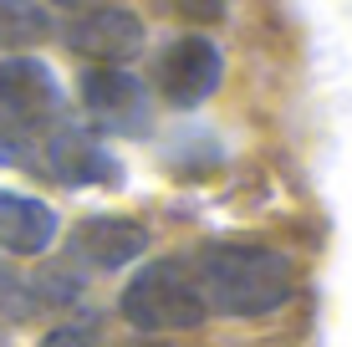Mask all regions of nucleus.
<instances>
[{
  "label": "nucleus",
  "instance_id": "obj_1",
  "mask_svg": "<svg viewBox=\"0 0 352 347\" xmlns=\"http://www.w3.org/2000/svg\"><path fill=\"white\" fill-rule=\"evenodd\" d=\"M194 286L225 317H265L291 296V260L261 245H214L199 256Z\"/></svg>",
  "mask_w": 352,
  "mask_h": 347
},
{
  "label": "nucleus",
  "instance_id": "obj_11",
  "mask_svg": "<svg viewBox=\"0 0 352 347\" xmlns=\"http://www.w3.org/2000/svg\"><path fill=\"white\" fill-rule=\"evenodd\" d=\"M31 133H36V128L0 117V164H10V169H21V164H36V143H31Z\"/></svg>",
  "mask_w": 352,
  "mask_h": 347
},
{
  "label": "nucleus",
  "instance_id": "obj_9",
  "mask_svg": "<svg viewBox=\"0 0 352 347\" xmlns=\"http://www.w3.org/2000/svg\"><path fill=\"white\" fill-rule=\"evenodd\" d=\"M148 250V230L138 220H123V214H97V220L77 225V256L92 260L102 271H118L128 260H138Z\"/></svg>",
  "mask_w": 352,
  "mask_h": 347
},
{
  "label": "nucleus",
  "instance_id": "obj_3",
  "mask_svg": "<svg viewBox=\"0 0 352 347\" xmlns=\"http://www.w3.org/2000/svg\"><path fill=\"white\" fill-rule=\"evenodd\" d=\"M77 98L87 107V117L102 133H123V138H143L153 123V98L133 71L123 67H87L77 82Z\"/></svg>",
  "mask_w": 352,
  "mask_h": 347
},
{
  "label": "nucleus",
  "instance_id": "obj_10",
  "mask_svg": "<svg viewBox=\"0 0 352 347\" xmlns=\"http://www.w3.org/2000/svg\"><path fill=\"white\" fill-rule=\"evenodd\" d=\"M52 36V16L36 0H0V52H21V46H41Z\"/></svg>",
  "mask_w": 352,
  "mask_h": 347
},
{
  "label": "nucleus",
  "instance_id": "obj_14",
  "mask_svg": "<svg viewBox=\"0 0 352 347\" xmlns=\"http://www.w3.org/2000/svg\"><path fill=\"white\" fill-rule=\"evenodd\" d=\"M179 5H184L189 16H194V21H220L230 0H179Z\"/></svg>",
  "mask_w": 352,
  "mask_h": 347
},
{
  "label": "nucleus",
  "instance_id": "obj_15",
  "mask_svg": "<svg viewBox=\"0 0 352 347\" xmlns=\"http://www.w3.org/2000/svg\"><path fill=\"white\" fill-rule=\"evenodd\" d=\"M52 5H72V10H82V5H87V0H52Z\"/></svg>",
  "mask_w": 352,
  "mask_h": 347
},
{
  "label": "nucleus",
  "instance_id": "obj_7",
  "mask_svg": "<svg viewBox=\"0 0 352 347\" xmlns=\"http://www.w3.org/2000/svg\"><path fill=\"white\" fill-rule=\"evenodd\" d=\"M41 174L62 179L72 189H87V184H118L123 169H118V159L102 148L92 133H82V128H56L52 138H46L41 148Z\"/></svg>",
  "mask_w": 352,
  "mask_h": 347
},
{
  "label": "nucleus",
  "instance_id": "obj_13",
  "mask_svg": "<svg viewBox=\"0 0 352 347\" xmlns=\"http://www.w3.org/2000/svg\"><path fill=\"white\" fill-rule=\"evenodd\" d=\"M41 347H102V342H97V332H87V327H56V332L41 337Z\"/></svg>",
  "mask_w": 352,
  "mask_h": 347
},
{
  "label": "nucleus",
  "instance_id": "obj_6",
  "mask_svg": "<svg viewBox=\"0 0 352 347\" xmlns=\"http://www.w3.org/2000/svg\"><path fill=\"white\" fill-rule=\"evenodd\" d=\"M62 113V87H56V71L36 56H6L0 62V117L10 123L41 128L46 117Z\"/></svg>",
  "mask_w": 352,
  "mask_h": 347
},
{
  "label": "nucleus",
  "instance_id": "obj_8",
  "mask_svg": "<svg viewBox=\"0 0 352 347\" xmlns=\"http://www.w3.org/2000/svg\"><path fill=\"white\" fill-rule=\"evenodd\" d=\"M56 230H62V220H56L52 205L0 189V250H10V256H41V250H52Z\"/></svg>",
  "mask_w": 352,
  "mask_h": 347
},
{
  "label": "nucleus",
  "instance_id": "obj_5",
  "mask_svg": "<svg viewBox=\"0 0 352 347\" xmlns=\"http://www.w3.org/2000/svg\"><path fill=\"white\" fill-rule=\"evenodd\" d=\"M143 41H148L143 21L133 16V10H123V5L82 10V16L67 26V46L77 56H87L92 67H123V62H133V56L143 52Z\"/></svg>",
  "mask_w": 352,
  "mask_h": 347
},
{
  "label": "nucleus",
  "instance_id": "obj_4",
  "mask_svg": "<svg viewBox=\"0 0 352 347\" xmlns=\"http://www.w3.org/2000/svg\"><path fill=\"white\" fill-rule=\"evenodd\" d=\"M153 82L174 107H199L225 82V56L210 36H174L153 62Z\"/></svg>",
  "mask_w": 352,
  "mask_h": 347
},
{
  "label": "nucleus",
  "instance_id": "obj_12",
  "mask_svg": "<svg viewBox=\"0 0 352 347\" xmlns=\"http://www.w3.org/2000/svg\"><path fill=\"white\" fill-rule=\"evenodd\" d=\"M0 312H16V317L26 312V286L6 271V260H0Z\"/></svg>",
  "mask_w": 352,
  "mask_h": 347
},
{
  "label": "nucleus",
  "instance_id": "obj_2",
  "mask_svg": "<svg viewBox=\"0 0 352 347\" xmlns=\"http://www.w3.org/2000/svg\"><path fill=\"white\" fill-rule=\"evenodd\" d=\"M204 312H210V306H204L194 276L184 266H168V260L138 271V276L128 281V291H123V317L133 327H143V332L194 327V322H204Z\"/></svg>",
  "mask_w": 352,
  "mask_h": 347
}]
</instances>
